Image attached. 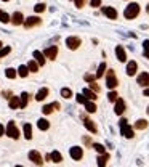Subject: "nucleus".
Listing matches in <instances>:
<instances>
[{
	"mask_svg": "<svg viewBox=\"0 0 149 167\" xmlns=\"http://www.w3.org/2000/svg\"><path fill=\"white\" fill-rule=\"evenodd\" d=\"M138 15H139V5L138 3H130V5H127L125 11H124L125 20H135Z\"/></svg>",
	"mask_w": 149,
	"mask_h": 167,
	"instance_id": "nucleus-1",
	"label": "nucleus"
},
{
	"mask_svg": "<svg viewBox=\"0 0 149 167\" xmlns=\"http://www.w3.org/2000/svg\"><path fill=\"white\" fill-rule=\"evenodd\" d=\"M119 124H120V133H122L125 138H133V137H135L133 129L127 124V119H120Z\"/></svg>",
	"mask_w": 149,
	"mask_h": 167,
	"instance_id": "nucleus-2",
	"label": "nucleus"
},
{
	"mask_svg": "<svg viewBox=\"0 0 149 167\" xmlns=\"http://www.w3.org/2000/svg\"><path fill=\"white\" fill-rule=\"evenodd\" d=\"M5 132H7V135L10 137V138H13V140H18V138H20V130H18L15 120H10V122H8Z\"/></svg>",
	"mask_w": 149,
	"mask_h": 167,
	"instance_id": "nucleus-3",
	"label": "nucleus"
},
{
	"mask_svg": "<svg viewBox=\"0 0 149 167\" xmlns=\"http://www.w3.org/2000/svg\"><path fill=\"white\" fill-rule=\"evenodd\" d=\"M106 85H107V88H116L117 85H119V80H117V77H116V74H114V71L112 69H109L107 71V77H106Z\"/></svg>",
	"mask_w": 149,
	"mask_h": 167,
	"instance_id": "nucleus-4",
	"label": "nucleus"
},
{
	"mask_svg": "<svg viewBox=\"0 0 149 167\" xmlns=\"http://www.w3.org/2000/svg\"><path fill=\"white\" fill-rule=\"evenodd\" d=\"M80 43H82L80 37H76V35H71V37L66 39V45H68V48H71V50H77L80 47Z\"/></svg>",
	"mask_w": 149,
	"mask_h": 167,
	"instance_id": "nucleus-5",
	"label": "nucleus"
},
{
	"mask_svg": "<svg viewBox=\"0 0 149 167\" xmlns=\"http://www.w3.org/2000/svg\"><path fill=\"white\" fill-rule=\"evenodd\" d=\"M69 154H71V157L74 161H80L82 157H83V150L80 146H72L71 150H69Z\"/></svg>",
	"mask_w": 149,
	"mask_h": 167,
	"instance_id": "nucleus-6",
	"label": "nucleus"
},
{
	"mask_svg": "<svg viewBox=\"0 0 149 167\" xmlns=\"http://www.w3.org/2000/svg\"><path fill=\"white\" fill-rule=\"evenodd\" d=\"M56 55H58V47H56V45H51V47L45 48V52H43V56L48 58V60H55V58H56Z\"/></svg>",
	"mask_w": 149,
	"mask_h": 167,
	"instance_id": "nucleus-7",
	"label": "nucleus"
},
{
	"mask_svg": "<svg viewBox=\"0 0 149 167\" xmlns=\"http://www.w3.org/2000/svg\"><path fill=\"white\" fill-rule=\"evenodd\" d=\"M42 23V20L39 16H29L27 18V20L24 21V27H27V29H29V27H34V26H39Z\"/></svg>",
	"mask_w": 149,
	"mask_h": 167,
	"instance_id": "nucleus-8",
	"label": "nucleus"
},
{
	"mask_svg": "<svg viewBox=\"0 0 149 167\" xmlns=\"http://www.w3.org/2000/svg\"><path fill=\"white\" fill-rule=\"evenodd\" d=\"M101 11H103L109 20H117V10H116V8H112V7H103V8H101Z\"/></svg>",
	"mask_w": 149,
	"mask_h": 167,
	"instance_id": "nucleus-9",
	"label": "nucleus"
},
{
	"mask_svg": "<svg viewBox=\"0 0 149 167\" xmlns=\"http://www.w3.org/2000/svg\"><path fill=\"white\" fill-rule=\"evenodd\" d=\"M29 159H31L34 164H37V165H42V164H43L40 153H39V151H35V150H32V151L29 153Z\"/></svg>",
	"mask_w": 149,
	"mask_h": 167,
	"instance_id": "nucleus-10",
	"label": "nucleus"
},
{
	"mask_svg": "<svg viewBox=\"0 0 149 167\" xmlns=\"http://www.w3.org/2000/svg\"><path fill=\"white\" fill-rule=\"evenodd\" d=\"M124 111H125V101L122 100V98H117V101H116V108H114V113L116 114H124Z\"/></svg>",
	"mask_w": 149,
	"mask_h": 167,
	"instance_id": "nucleus-11",
	"label": "nucleus"
},
{
	"mask_svg": "<svg viewBox=\"0 0 149 167\" xmlns=\"http://www.w3.org/2000/svg\"><path fill=\"white\" fill-rule=\"evenodd\" d=\"M136 82H138L141 87H147V85H149V74H147V72H141V74L138 76Z\"/></svg>",
	"mask_w": 149,
	"mask_h": 167,
	"instance_id": "nucleus-12",
	"label": "nucleus"
},
{
	"mask_svg": "<svg viewBox=\"0 0 149 167\" xmlns=\"http://www.w3.org/2000/svg\"><path fill=\"white\" fill-rule=\"evenodd\" d=\"M116 55H117L119 61H122V63L127 61V55H125V50H124L122 45H117V47H116Z\"/></svg>",
	"mask_w": 149,
	"mask_h": 167,
	"instance_id": "nucleus-13",
	"label": "nucleus"
},
{
	"mask_svg": "<svg viewBox=\"0 0 149 167\" xmlns=\"http://www.w3.org/2000/svg\"><path fill=\"white\" fill-rule=\"evenodd\" d=\"M136 69H138L136 61H128V64H127V74H128V76H135Z\"/></svg>",
	"mask_w": 149,
	"mask_h": 167,
	"instance_id": "nucleus-14",
	"label": "nucleus"
},
{
	"mask_svg": "<svg viewBox=\"0 0 149 167\" xmlns=\"http://www.w3.org/2000/svg\"><path fill=\"white\" fill-rule=\"evenodd\" d=\"M48 157H50V161H53L55 164H58V162H61V161H63V156H61V153H59V151H56V150L51 151V153L48 154Z\"/></svg>",
	"mask_w": 149,
	"mask_h": 167,
	"instance_id": "nucleus-15",
	"label": "nucleus"
},
{
	"mask_svg": "<svg viewBox=\"0 0 149 167\" xmlns=\"http://www.w3.org/2000/svg\"><path fill=\"white\" fill-rule=\"evenodd\" d=\"M82 95L85 97L88 101H95V100L98 98L95 92H93V90H90V88H83V93H82Z\"/></svg>",
	"mask_w": 149,
	"mask_h": 167,
	"instance_id": "nucleus-16",
	"label": "nucleus"
},
{
	"mask_svg": "<svg viewBox=\"0 0 149 167\" xmlns=\"http://www.w3.org/2000/svg\"><path fill=\"white\" fill-rule=\"evenodd\" d=\"M34 58H35L34 61L39 64V66H43V64H45V56H43V53H40L39 50L34 52Z\"/></svg>",
	"mask_w": 149,
	"mask_h": 167,
	"instance_id": "nucleus-17",
	"label": "nucleus"
},
{
	"mask_svg": "<svg viewBox=\"0 0 149 167\" xmlns=\"http://www.w3.org/2000/svg\"><path fill=\"white\" fill-rule=\"evenodd\" d=\"M46 95H48V88H46V87H42L39 92H37L35 100H37V101H43V100L46 98Z\"/></svg>",
	"mask_w": 149,
	"mask_h": 167,
	"instance_id": "nucleus-18",
	"label": "nucleus"
},
{
	"mask_svg": "<svg viewBox=\"0 0 149 167\" xmlns=\"http://www.w3.org/2000/svg\"><path fill=\"white\" fill-rule=\"evenodd\" d=\"M85 127H87V130L91 132V133H96V132H98L96 124L93 122V120H90V119H85Z\"/></svg>",
	"mask_w": 149,
	"mask_h": 167,
	"instance_id": "nucleus-19",
	"label": "nucleus"
},
{
	"mask_svg": "<svg viewBox=\"0 0 149 167\" xmlns=\"http://www.w3.org/2000/svg\"><path fill=\"white\" fill-rule=\"evenodd\" d=\"M107 161H109V154H99V156H98V159H96L98 167H106Z\"/></svg>",
	"mask_w": 149,
	"mask_h": 167,
	"instance_id": "nucleus-20",
	"label": "nucleus"
},
{
	"mask_svg": "<svg viewBox=\"0 0 149 167\" xmlns=\"http://www.w3.org/2000/svg\"><path fill=\"white\" fill-rule=\"evenodd\" d=\"M11 23H13L15 26H20V24H23V15H21L20 11L13 13V16H11Z\"/></svg>",
	"mask_w": 149,
	"mask_h": 167,
	"instance_id": "nucleus-21",
	"label": "nucleus"
},
{
	"mask_svg": "<svg viewBox=\"0 0 149 167\" xmlns=\"http://www.w3.org/2000/svg\"><path fill=\"white\" fill-rule=\"evenodd\" d=\"M37 127H39L40 130H48V129H50V122L46 119H39V120H37Z\"/></svg>",
	"mask_w": 149,
	"mask_h": 167,
	"instance_id": "nucleus-22",
	"label": "nucleus"
},
{
	"mask_svg": "<svg viewBox=\"0 0 149 167\" xmlns=\"http://www.w3.org/2000/svg\"><path fill=\"white\" fill-rule=\"evenodd\" d=\"M20 106H21L20 97H11V98H10V108H11V109H18Z\"/></svg>",
	"mask_w": 149,
	"mask_h": 167,
	"instance_id": "nucleus-23",
	"label": "nucleus"
},
{
	"mask_svg": "<svg viewBox=\"0 0 149 167\" xmlns=\"http://www.w3.org/2000/svg\"><path fill=\"white\" fill-rule=\"evenodd\" d=\"M18 76H20V77H23V79L29 76V69H27V66H24V64H21V66L18 68Z\"/></svg>",
	"mask_w": 149,
	"mask_h": 167,
	"instance_id": "nucleus-24",
	"label": "nucleus"
},
{
	"mask_svg": "<svg viewBox=\"0 0 149 167\" xmlns=\"http://www.w3.org/2000/svg\"><path fill=\"white\" fill-rule=\"evenodd\" d=\"M146 127H147V120L146 119H138L135 122V129H138V130H144Z\"/></svg>",
	"mask_w": 149,
	"mask_h": 167,
	"instance_id": "nucleus-25",
	"label": "nucleus"
},
{
	"mask_svg": "<svg viewBox=\"0 0 149 167\" xmlns=\"http://www.w3.org/2000/svg\"><path fill=\"white\" fill-rule=\"evenodd\" d=\"M24 137H26V140H31L32 138V125L31 124H24Z\"/></svg>",
	"mask_w": 149,
	"mask_h": 167,
	"instance_id": "nucleus-26",
	"label": "nucleus"
},
{
	"mask_svg": "<svg viewBox=\"0 0 149 167\" xmlns=\"http://www.w3.org/2000/svg\"><path fill=\"white\" fill-rule=\"evenodd\" d=\"M27 69H29V72H37V71H39V64L32 60V61L27 63Z\"/></svg>",
	"mask_w": 149,
	"mask_h": 167,
	"instance_id": "nucleus-27",
	"label": "nucleus"
},
{
	"mask_svg": "<svg viewBox=\"0 0 149 167\" xmlns=\"http://www.w3.org/2000/svg\"><path fill=\"white\" fill-rule=\"evenodd\" d=\"M104 71H106V63H101L99 66H98V71H96V76H95V77L99 79V77L104 74Z\"/></svg>",
	"mask_w": 149,
	"mask_h": 167,
	"instance_id": "nucleus-28",
	"label": "nucleus"
},
{
	"mask_svg": "<svg viewBox=\"0 0 149 167\" xmlns=\"http://www.w3.org/2000/svg\"><path fill=\"white\" fill-rule=\"evenodd\" d=\"M11 21V18H10V15L8 13H5V11H2L0 10V23H10Z\"/></svg>",
	"mask_w": 149,
	"mask_h": 167,
	"instance_id": "nucleus-29",
	"label": "nucleus"
},
{
	"mask_svg": "<svg viewBox=\"0 0 149 167\" xmlns=\"http://www.w3.org/2000/svg\"><path fill=\"white\" fill-rule=\"evenodd\" d=\"M5 76H7L8 79H15V77L18 76V72H16V69H13V68H8V69L5 71Z\"/></svg>",
	"mask_w": 149,
	"mask_h": 167,
	"instance_id": "nucleus-30",
	"label": "nucleus"
},
{
	"mask_svg": "<svg viewBox=\"0 0 149 167\" xmlns=\"http://www.w3.org/2000/svg\"><path fill=\"white\" fill-rule=\"evenodd\" d=\"M20 101H21V106H20V108H26V106H27V101H29V95H27L26 92H24V93H21Z\"/></svg>",
	"mask_w": 149,
	"mask_h": 167,
	"instance_id": "nucleus-31",
	"label": "nucleus"
},
{
	"mask_svg": "<svg viewBox=\"0 0 149 167\" xmlns=\"http://www.w3.org/2000/svg\"><path fill=\"white\" fill-rule=\"evenodd\" d=\"M61 97H63V98H66V100H69V98L72 97V92H71V88H66V87L61 88Z\"/></svg>",
	"mask_w": 149,
	"mask_h": 167,
	"instance_id": "nucleus-32",
	"label": "nucleus"
},
{
	"mask_svg": "<svg viewBox=\"0 0 149 167\" xmlns=\"http://www.w3.org/2000/svg\"><path fill=\"white\" fill-rule=\"evenodd\" d=\"M85 109L88 111V113H95V111H96V105L93 103V101H87V103H85Z\"/></svg>",
	"mask_w": 149,
	"mask_h": 167,
	"instance_id": "nucleus-33",
	"label": "nucleus"
},
{
	"mask_svg": "<svg viewBox=\"0 0 149 167\" xmlns=\"http://www.w3.org/2000/svg\"><path fill=\"white\" fill-rule=\"evenodd\" d=\"M93 148L99 153V154H106V148L103 145H99V143H93Z\"/></svg>",
	"mask_w": 149,
	"mask_h": 167,
	"instance_id": "nucleus-34",
	"label": "nucleus"
},
{
	"mask_svg": "<svg viewBox=\"0 0 149 167\" xmlns=\"http://www.w3.org/2000/svg\"><path fill=\"white\" fill-rule=\"evenodd\" d=\"M45 8H46L45 3H37V5L34 7V11H35V13H42V11H45Z\"/></svg>",
	"mask_w": 149,
	"mask_h": 167,
	"instance_id": "nucleus-35",
	"label": "nucleus"
},
{
	"mask_svg": "<svg viewBox=\"0 0 149 167\" xmlns=\"http://www.w3.org/2000/svg\"><path fill=\"white\" fill-rule=\"evenodd\" d=\"M11 52V47H2L0 48V58H3V56H7L8 53Z\"/></svg>",
	"mask_w": 149,
	"mask_h": 167,
	"instance_id": "nucleus-36",
	"label": "nucleus"
},
{
	"mask_svg": "<svg viewBox=\"0 0 149 167\" xmlns=\"http://www.w3.org/2000/svg\"><path fill=\"white\" fill-rule=\"evenodd\" d=\"M143 48H144V56L149 60V40H144L143 42Z\"/></svg>",
	"mask_w": 149,
	"mask_h": 167,
	"instance_id": "nucleus-37",
	"label": "nucleus"
},
{
	"mask_svg": "<svg viewBox=\"0 0 149 167\" xmlns=\"http://www.w3.org/2000/svg\"><path fill=\"white\" fill-rule=\"evenodd\" d=\"M51 111H53V105H45V106L42 108V113H43V114H50Z\"/></svg>",
	"mask_w": 149,
	"mask_h": 167,
	"instance_id": "nucleus-38",
	"label": "nucleus"
},
{
	"mask_svg": "<svg viewBox=\"0 0 149 167\" xmlns=\"http://www.w3.org/2000/svg\"><path fill=\"white\" fill-rule=\"evenodd\" d=\"M107 98H109V101H117V98H119L117 92H109V93H107Z\"/></svg>",
	"mask_w": 149,
	"mask_h": 167,
	"instance_id": "nucleus-39",
	"label": "nucleus"
},
{
	"mask_svg": "<svg viewBox=\"0 0 149 167\" xmlns=\"http://www.w3.org/2000/svg\"><path fill=\"white\" fill-rule=\"evenodd\" d=\"M76 97H77V101H79V103H80V105H85V103H87V101H88V100H87L85 97H83L82 93H79V95H76Z\"/></svg>",
	"mask_w": 149,
	"mask_h": 167,
	"instance_id": "nucleus-40",
	"label": "nucleus"
},
{
	"mask_svg": "<svg viewBox=\"0 0 149 167\" xmlns=\"http://www.w3.org/2000/svg\"><path fill=\"white\" fill-rule=\"evenodd\" d=\"M83 79H85L87 82H90V84H91V82H95V79H96V77H95V76H91V74H85V76H83Z\"/></svg>",
	"mask_w": 149,
	"mask_h": 167,
	"instance_id": "nucleus-41",
	"label": "nucleus"
},
{
	"mask_svg": "<svg viewBox=\"0 0 149 167\" xmlns=\"http://www.w3.org/2000/svg\"><path fill=\"white\" fill-rule=\"evenodd\" d=\"M90 90H93L95 93H98V92H99V87L96 85V82H91L90 84Z\"/></svg>",
	"mask_w": 149,
	"mask_h": 167,
	"instance_id": "nucleus-42",
	"label": "nucleus"
},
{
	"mask_svg": "<svg viewBox=\"0 0 149 167\" xmlns=\"http://www.w3.org/2000/svg\"><path fill=\"white\" fill-rule=\"evenodd\" d=\"M90 5L93 8H98V7H101V0H90Z\"/></svg>",
	"mask_w": 149,
	"mask_h": 167,
	"instance_id": "nucleus-43",
	"label": "nucleus"
},
{
	"mask_svg": "<svg viewBox=\"0 0 149 167\" xmlns=\"http://www.w3.org/2000/svg\"><path fill=\"white\" fill-rule=\"evenodd\" d=\"M74 2H76V7H77V8H82L83 5H85L87 0H74Z\"/></svg>",
	"mask_w": 149,
	"mask_h": 167,
	"instance_id": "nucleus-44",
	"label": "nucleus"
},
{
	"mask_svg": "<svg viewBox=\"0 0 149 167\" xmlns=\"http://www.w3.org/2000/svg\"><path fill=\"white\" fill-rule=\"evenodd\" d=\"M3 132H5V127H3L2 124H0V137H2V135H3Z\"/></svg>",
	"mask_w": 149,
	"mask_h": 167,
	"instance_id": "nucleus-45",
	"label": "nucleus"
},
{
	"mask_svg": "<svg viewBox=\"0 0 149 167\" xmlns=\"http://www.w3.org/2000/svg\"><path fill=\"white\" fill-rule=\"evenodd\" d=\"M144 97H149V88H146V90H144Z\"/></svg>",
	"mask_w": 149,
	"mask_h": 167,
	"instance_id": "nucleus-46",
	"label": "nucleus"
},
{
	"mask_svg": "<svg viewBox=\"0 0 149 167\" xmlns=\"http://www.w3.org/2000/svg\"><path fill=\"white\" fill-rule=\"evenodd\" d=\"M2 45H3V43H2V40H0V48H2Z\"/></svg>",
	"mask_w": 149,
	"mask_h": 167,
	"instance_id": "nucleus-47",
	"label": "nucleus"
},
{
	"mask_svg": "<svg viewBox=\"0 0 149 167\" xmlns=\"http://www.w3.org/2000/svg\"><path fill=\"white\" fill-rule=\"evenodd\" d=\"M146 10H147V13H149V5H147V8H146Z\"/></svg>",
	"mask_w": 149,
	"mask_h": 167,
	"instance_id": "nucleus-48",
	"label": "nucleus"
},
{
	"mask_svg": "<svg viewBox=\"0 0 149 167\" xmlns=\"http://www.w3.org/2000/svg\"><path fill=\"white\" fill-rule=\"evenodd\" d=\"M2 2H10V0H2Z\"/></svg>",
	"mask_w": 149,
	"mask_h": 167,
	"instance_id": "nucleus-49",
	"label": "nucleus"
},
{
	"mask_svg": "<svg viewBox=\"0 0 149 167\" xmlns=\"http://www.w3.org/2000/svg\"><path fill=\"white\" fill-rule=\"evenodd\" d=\"M146 111H147V114H149V106H147V109H146Z\"/></svg>",
	"mask_w": 149,
	"mask_h": 167,
	"instance_id": "nucleus-50",
	"label": "nucleus"
},
{
	"mask_svg": "<svg viewBox=\"0 0 149 167\" xmlns=\"http://www.w3.org/2000/svg\"><path fill=\"white\" fill-rule=\"evenodd\" d=\"M16 167H23V165H16Z\"/></svg>",
	"mask_w": 149,
	"mask_h": 167,
	"instance_id": "nucleus-51",
	"label": "nucleus"
}]
</instances>
